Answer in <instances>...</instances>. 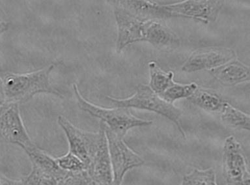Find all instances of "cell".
Listing matches in <instances>:
<instances>
[{
	"mask_svg": "<svg viewBox=\"0 0 250 185\" xmlns=\"http://www.w3.org/2000/svg\"><path fill=\"white\" fill-rule=\"evenodd\" d=\"M73 89L78 106L82 110L91 116L99 119L107 127L118 137L123 138L131 128L150 125L152 121L142 120L131 114L127 108L107 109L92 104L80 94L77 85L73 84Z\"/></svg>",
	"mask_w": 250,
	"mask_h": 185,
	"instance_id": "obj_2",
	"label": "cell"
},
{
	"mask_svg": "<svg viewBox=\"0 0 250 185\" xmlns=\"http://www.w3.org/2000/svg\"><path fill=\"white\" fill-rule=\"evenodd\" d=\"M222 170L226 185H250L247 161L239 142L232 136L225 140Z\"/></svg>",
	"mask_w": 250,
	"mask_h": 185,
	"instance_id": "obj_7",
	"label": "cell"
},
{
	"mask_svg": "<svg viewBox=\"0 0 250 185\" xmlns=\"http://www.w3.org/2000/svg\"><path fill=\"white\" fill-rule=\"evenodd\" d=\"M113 2V12L117 27L116 50L120 53L129 44L144 41L145 22L123 8L117 1Z\"/></svg>",
	"mask_w": 250,
	"mask_h": 185,
	"instance_id": "obj_9",
	"label": "cell"
},
{
	"mask_svg": "<svg viewBox=\"0 0 250 185\" xmlns=\"http://www.w3.org/2000/svg\"><path fill=\"white\" fill-rule=\"evenodd\" d=\"M188 100L195 106L207 112L221 113L228 101L218 93L197 87Z\"/></svg>",
	"mask_w": 250,
	"mask_h": 185,
	"instance_id": "obj_16",
	"label": "cell"
},
{
	"mask_svg": "<svg viewBox=\"0 0 250 185\" xmlns=\"http://www.w3.org/2000/svg\"><path fill=\"white\" fill-rule=\"evenodd\" d=\"M9 23L2 21L0 22V37L2 36L5 32H7L9 28Z\"/></svg>",
	"mask_w": 250,
	"mask_h": 185,
	"instance_id": "obj_25",
	"label": "cell"
},
{
	"mask_svg": "<svg viewBox=\"0 0 250 185\" xmlns=\"http://www.w3.org/2000/svg\"><path fill=\"white\" fill-rule=\"evenodd\" d=\"M0 142L15 144L25 151L36 146L23 125L17 103L0 104Z\"/></svg>",
	"mask_w": 250,
	"mask_h": 185,
	"instance_id": "obj_6",
	"label": "cell"
},
{
	"mask_svg": "<svg viewBox=\"0 0 250 185\" xmlns=\"http://www.w3.org/2000/svg\"><path fill=\"white\" fill-rule=\"evenodd\" d=\"M103 123V122H102ZM108 144L109 158L112 167L113 185H121L129 170L141 166L145 161L104 123Z\"/></svg>",
	"mask_w": 250,
	"mask_h": 185,
	"instance_id": "obj_5",
	"label": "cell"
},
{
	"mask_svg": "<svg viewBox=\"0 0 250 185\" xmlns=\"http://www.w3.org/2000/svg\"><path fill=\"white\" fill-rule=\"evenodd\" d=\"M223 5L224 1L216 0H187L164 7L175 17L194 19L207 24L216 21Z\"/></svg>",
	"mask_w": 250,
	"mask_h": 185,
	"instance_id": "obj_8",
	"label": "cell"
},
{
	"mask_svg": "<svg viewBox=\"0 0 250 185\" xmlns=\"http://www.w3.org/2000/svg\"><path fill=\"white\" fill-rule=\"evenodd\" d=\"M21 182L23 185H58V181L48 173L33 166L32 170Z\"/></svg>",
	"mask_w": 250,
	"mask_h": 185,
	"instance_id": "obj_21",
	"label": "cell"
},
{
	"mask_svg": "<svg viewBox=\"0 0 250 185\" xmlns=\"http://www.w3.org/2000/svg\"><path fill=\"white\" fill-rule=\"evenodd\" d=\"M196 83H191L189 84H175L167 89L160 97L166 102L173 104L175 101L181 99H188L197 89Z\"/></svg>",
	"mask_w": 250,
	"mask_h": 185,
	"instance_id": "obj_20",
	"label": "cell"
},
{
	"mask_svg": "<svg viewBox=\"0 0 250 185\" xmlns=\"http://www.w3.org/2000/svg\"><path fill=\"white\" fill-rule=\"evenodd\" d=\"M58 185H98L87 170L68 172Z\"/></svg>",
	"mask_w": 250,
	"mask_h": 185,
	"instance_id": "obj_23",
	"label": "cell"
},
{
	"mask_svg": "<svg viewBox=\"0 0 250 185\" xmlns=\"http://www.w3.org/2000/svg\"><path fill=\"white\" fill-rule=\"evenodd\" d=\"M87 171L98 185H113L112 167L107 139L102 144Z\"/></svg>",
	"mask_w": 250,
	"mask_h": 185,
	"instance_id": "obj_13",
	"label": "cell"
},
{
	"mask_svg": "<svg viewBox=\"0 0 250 185\" xmlns=\"http://www.w3.org/2000/svg\"><path fill=\"white\" fill-rule=\"evenodd\" d=\"M181 185H217L216 173L212 168L195 169L184 176Z\"/></svg>",
	"mask_w": 250,
	"mask_h": 185,
	"instance_id": "obj_19",
	"label": "cell"
},
{
	"mask_svg": "<svg viewBox=\"0 0 250 185\" xmlns=\"http://www.w3.org/2000/svg\"><path fill=\"white\" fill-rule=\"evenodd\" d=\"M56 159L61 168L67 172L87 170V165L85 163L69 151L66 155Z\"/></svg>",
	"mask_w": 250,
	"mask_h": 185,
	"instance_id": "obj_22",
	"label": "cell"
},
{
	"mask_svg": "<svg viewBox=\"0 0 250 185\" xmlns=\"http://www.w3.org/2000/svg\"><path fill=\"white\" fill-rule=\"evenodd\" d=\"M115 108H136L139 110L150 111L165 117L173 122L177 126L184 138L186 134L181 122L182 111L171 104L164 101L154 92L148 85L140 84L136 87V93L132 97L125 99H117L107 97Z\"/></svg>",
	"mask_w": 250,
	"mask_h": 185,
	"instance_id": "obj_3",
	"label": "cell"
},
{
	"mask_svg": "<svg viewBox=\"0 0 250 185\" xmlns=\"http://www.w3.org/2000/svg\"><path fill=\"white\" fill-rule=\"evenodd\" d=\"M144 41L157 48L173 47L180 44V39L171 29L156 21L145 22Z\"/></svg>",
	"mask_w": 250,
	"mask_h": 185,
	"instance_id": "obj_14",
	"label": "cell"
},
{
	"mask_svg": "<svg viewBox=\"0 0 250 185\" xmlns=\"http://www.w3.org/2000/svg\"><path fill=\"white\" fill-rule=\"evenodd\" d=\"M150 83L148 86L158 95H162L167 89L173 86L174 74L173 72H165L154 62L148 63Z\"/></svg>",
	"mask_w": 250,
	"mask_h": 185,
	"instance_id": "obj_17",
	"label": "cell"
},
{
	"mask_svg": "<svg viewBox=\"0 0 250 185\" xmlns=\"http://www.w3.org/2000/svg\"><path fill=\"white\" fill-rule=\"evenodd\" d=\"M0 185H23L21 181H16L8 178L0 173Z\"/></svg>",
	"mask_w": 250,
	"mask_h": 185,
	"instance_id": "obj_24",
	"label": "cell"
},
{
	"mask_svg": "<svg viewBox=\"0 0 250 185\" xmlns=\"http://www.w3.org/2000/svg\"><path fill=\"white\" fill-rule=\"evenodd\" d=\"M236 54L230 48L208 47L197 49L189 56L182 70L194 73L203 70H212L235 59Z\"/></svg>",
	"mask_w": 250,
	"mask_h": 185,
	"instance_id": "obj_10",
	"label": "cell"
},
{
	"mask_svg": "<svg viewBox=\"0 0 250 185\" xmlns=\"http://www.w3.org/2000/svg\"><path fill=\"white\" fill-rule=\"evenodd\" d=\"M221 114V120L226 125L238 130L250 129V116L231 106L228 102Z\"/></svg>",
	"mask_w": 250,
	"mask_h": 185,
	"instance_id": "obj_18",
	"label": "cell"
},
{
	"mask_svg": "<svg viewBox=\"0 0 250 185\" xmlns=\"http://www.w3.org/2000/svg\"><path fill=\"white\" fill-rule=\"evenodd\" d=\"M54 64L39 71L25 74L5 73L0 77L3 103L21 104L27 102L35 95L50 93L62 96L52 85L50 75Z\"/></svg>",
	"mask_w": 250,
	"mask_h": 185,
	"instance_id": "obj_1",
	"label": "cell"
},
{
	"mask_svg": "<svg viewBox=\"0 0 250 185\" xmlns=\"http://www.w3.org/2000/svg\"><path fill=\"white\" fill-rule=\"evenodd\" d=\"M117 1L123 8L126 9L143 22L175 17L165 8L164 5H160L152 1L142 0Z\"/></svg>",
	"mask_w": 250,
	"mask_h": 185,
	"instance_id": "obj_11",
	"label": "cell"
},
{
	"mask_svg": "<svg viewBox=\"0 0 250 185\" xmlns=\"http://www.w3.org/2000/svg\"><path fill=\"white\" fill-rule=\"evenodd\" d=\"M58 123L65 134L69 145L68 151L79 158L88 168L102 144L107 139L103 123L100 122L98 132L80 129L63 116L59 117Z\"/></svg>",
	"mask_w": 250,
	"mask_h": 185,
	"instance_id": "obj_4",
	"label": "cell"
},
{
	"mask_svg": "<svg viewBox=\"0 0 250 185\" xmlns=\"http://www.w3.org/2000/svg\"><path fill=\"white\" fill-rule=\"evenodd\" d=\"M210 73L221 84L226 86L247 82L250 80V67L236 58L220 67L210 70Z\"/></svg>",
	"mask_w": 250,
	"mask_h": 185,
	"instance_id": "obj_12",
	"label": "cell"
},
{
	"mask_svg": "<svg viewBox=\"0 0 250 185\" xmlns=\"http://www.w3.org/2000/svg\"><path fill=\"white\" fill-rule=\"evenodd\" d=\"M25 152L30 159L33 166L54 177L58 182L68 174L67 171L61 168L57 163L56 158L51 157L37 146Z\"/></svg>",
	"mask_w": 250,
	"mask_h": 185,
	"instance_id": "obj_15",
	"label": "cell"
}]
</instances>
